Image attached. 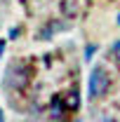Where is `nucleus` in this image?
<instances>
[{"label":"nucleus","instance_id":"20e7f679","mask_svg":"<svg viewBox=\"0 0 120 122\" xmlns=\"http://www.w3.org/2000/svg\"><path fill=\"white\" fill-rule=\"evenodd\" d=\"M66 106H68V110H78V106H80V96H78V89H71L68 94H66Z\"/></svg>","mask_w":120,"mask_h":122},{"label":"nucleus","instance_id":"9d476101","mask_svg":"<svg viewBox=\"0 0 120 122\" xmlns=\"http://www.w3.org/2000/svg\"><path fill=\"white\" fill-rule=\"evenodd\" d=\"M118 24H120V14H118Z\"/></svg>","mask_w":120,"mask_h":122},{"label":"nucleus","instance_id":"1a4fd4ad","mask_svg":"<svg viewBox=\"0 0 120 122\" xmlns=\"http://www.w3.org/2000/svg\"><path fill=\"white\" fill-rule=\"evenodd\" d=\"M0 122H5V117H2V110H0Z\"/></svg>","mask_w":120,"mask_h":122},{"label":"nucleus","instance_id":"39448f33","mask_svg":"<svg viewBox=\"0 0 120 122\" xmlns=\"http://www.w3.org/2000/svg\"><path fill=\"white\" fill-rule=\"evenodd\" d=\"M111 56L120 63V40H115V42H113V47H111Z\"/></svg>","mask_w":120,"mask_h":122},{"label":"nucleus","instance_id":"6e6552de","mask_svg":"<svg viewBox=\"0 0 120 122\" xmlns=\"http://www.w3.org/2000/svg\"><path fill=\"white\" fill-rule=\"evenodd\" d=\"M2 52H5V40H0V56H2Z\"/></svg>","mask_w":120,"mask_h":122},{"label":"nucleus","instance_id":"f03ea898","mask_svg":"<svg viewBox=\"0 0 120 122\" xmlns=\"http://www.w3.org/2000/svg\"><path fill=\"white\" fill-rule=\"evenodd\" d=\"M108 87H111V77L106 73V68L101 63H97L90 73V80H87V96L92 101H99L108 94Z\"/></svg>","mask_w":120,"mask_h":122},{"label":"nucleus","instance_id":"7ed1b4c3","mask_svg":"<svg viewBox=\"0 0 120 122\" xmlns=\"http://www.w3.org/2000/svg\"><path fill=\"white\" fill-rule=\"evenodd\" d=\"M66 101L61 99V96H54L52 99V106H49V117L54 122H64V113H66Z\"/></svg>","mask_w":120,"mask_h":122},{"label":"nucleus","instance_id":"423d86ee","mask_svg":"<svg viewBox=\"0 0 120 122\" xmlns=\"http://www.w3.org/2000/svg\"><path fill=\"white\" fill-rule=\"evenodd\" d=\"M71 5H73V2H64V5H61V10H64V12H66V14L68 16H73V14H78V7H71Z\"/></svg>","mask_w":120,"mask_h":122},{"label":"nucleus","instance_id":"0eeeda50","mask_svg":"<svg viewBox=\"0 0 120 122\" xmlns=\"http://www.w3.org/2000/svg\"><path fill=\"white\" fill-rule=\"evenodd\" d=\"M99 122H113V117H106L104 115V117H99Z\"/></svg>","mask_w":120,"mask_h":122},{"label":"nucleus","instance_id":"f257e3e1","mask_svg":"<svg viewBox=\"0 0 120 122\" xmlns=\"http://www.w3.org/2000/svg\"><path fill=\"white\" fill-rule=\"evenodd\" d=\"M31 80V73H28V66L24 61H14L7 66L5 71V80H2V87L5 89H14V92H24L26 85Z\"/></svg>","mask_w":120,"mask_h":122}]
</instances>
